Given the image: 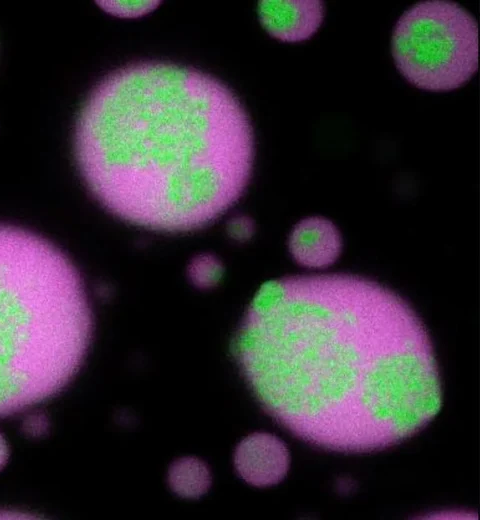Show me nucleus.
Masks as SVG:
<instances>
[{
	"instance_id": "1",
	"label": "nucleus",
	"mask_w": 480,
	"mask_h": 520,
	"mask_svg": "<svg viewBox=\"0 0 480 520\" xmlns=\"http://www.w3.org/2000/svg\"><path fill=\"white\" fill-rule=\"evenodd\" d=\"M233 353L263 409L326 450L386 449L419 432L441 408L423 322L398 294L364 277L265 283L245 313Z\"/></svg>"
},
{
	"instance_id": "2",
	"label": "nucleus",
	"mask_w": 480,
	"mask_h": 520,
	"mask_svg": "<svg viewBox=\"0 0 480 520\" xmlns=\"http://www.w3.org/2000/svg\"><path fill=\"white\" fill-rule=\"evenodd\" d=\"M74 155L109 212L181 232L207 225L239 199L254 141L244 108L220 81L144 62L112 72L91 91L76 120Z\"/></svg>"
},
{
	"instance_id": "3",
	"label": "nucleus",
	"mask_w": 480,
	"mask_h": 520,
	"mask_svg": "<svg viewBox=\"0 0 480 520\" xmlns=\"http://www.w3.org/2000/svg\"><path fill=\"white\" fill-rule=\"evenodd\" d=\"M83 281L42 236L0 224V418L60 393L92 337Z\"/></svg>"
},
{
	"instance_id": "4",
	"label": "nucleus",
	"mask_w": 480,
	"mask_h": 520,
	"mask_svg": "<svg viewBox=\"0 0 480 520\" xmlns=\"http://www.w3.org/2000/svg\"><path fill=\"white\" fill-rule=\"evenodd\" d=\"M392 54L413 85L431 91L456 89L478 67L477 23L456 3H417L395 26Z\"/></svg>"
},
{
	"instance_id": "5",
	"label": "nucleus",
	"mask_w": 480,
	"mask_h": 520,
	"mask_svg": "<svg viewBox=\"0 0 480 520\" xmlns=\"http://www.w3.org/2000/svg\"><path fill=\"white\" fill-rule=\"evenodd\" d=\"M234 464L244 481L256 487H268L278 484L286 476L290 455L276 436L253 433L238 444Z\"/></svg>"
},
{
	"instance_id": "6",
	"label": "nucleus",
	"mask_w": 480,
	"mask_h": 520,
	"mask_svg": "<svg viewBox=\"0 0 480 520\" xmlns=\"http://www.w3.org/2000/svg\"><path fill=\"white\" fill-rule=\"evenodd\" d=\"M258 15L271 36L285 42H299L317 31L324 7L321 1H260Z\"/></svg>"
},
{
	"instance_id": "7",
	"label": "nucleus",
	"mask_w": 480,
	"mask_h": 520,
	"mask_svg": "<svg viewBox=\"0 0 480 520\" xmlns=\"http://www.w3.org/2000/svg\"><path fill=\"white\" fill-rule=\"evenodd\" d=\"M289 250L294 260L308 268H324L333 264L342 250L337 227L323 217H308L293 228Z\"/></svg>"
},
{
	"instance_id": "8",
	"label": "nucleus",
	"mask_w": 480,
	"mask_h": 520,
	"mask_svg": "<svg viewBox=\"0 0 480 520\" xmlns=\"http://www.w3.org/2000/svg\"><path fill=\"white\" fill-rule=\"evenodd\" d=\"M168 483L177 495L196 499L210 488L211 475L202 461L193 457H184L174 461L170 466Z\"/></svg>"
},
{
	"instance_id": "9",
	"label": "nucleus",
	"mask_w": 480,
	"mask_h": 520,
	"mask_svg": "<svg viewBox=\"0 0 480 520\" xmlns=\"http://www.w3.org/2000/svg\"><path fill=\"white\" fill-rule=\"evenodd\" d=\"M223 275L221 262L211 254L196 256L188 266L191 282L199 288H210L216 285Z\"/></svg>"
},
{
	"instance_id": "10",
	"label": "nucleus",
	"mask_w": 480,
	"mask_h": 520,
	"mask_svg": "<svg viewBox=\"0 0 480 520\" xmlns=\"http://www.w3.org/2000/svg\"><path fill=\"white\" fill-rule=\"evenodd\" d=\"M158 1H98L97 4L107 13L121 18H136L153 11Z\"/></svg>"
},
{
	"instance_id": "11",
	"label": "nucleus",
	"mask_w": 480,
	"mask_h": 520,
	"mask_svg": "<svg viewBox=\"0 0 480 520\" xmlns=\"http://www.w3.org/2000/svg\"><path fill=\"white\" fill-rule=\"evenodd\" d=\"M229 235L239 241L249 239L254 231V224L251 219L245 216H237L228 223Z\"/></svg>"
},
{
	"instance_id": "12",
	"label": "nucleus",
	"mask_w": 480,
	"mask_h": 520,
	"mask_svg": "<svg viewBox=\"0 0 480 520\" xmlns=\"http://www.w3.org/2000/svg\"><path fill=\"white\" fill-rule=\"evenodd\" d=\"M40 420L38 421V424H36V418L32 417L30 420H28L25 424V430L28 431L32 435H41L43 432L46 431L47 423L41 425Z\"/></svg>"
},
{
	"instance_id": "13",
	"label": "nucleus",
	"mask_w": 480,
	"mask_h": 520,
	"mask_svg": "<svg viewBox=\"0 0 480 520\" xmlns=\"http://www.w3.org/2000/svg\"><path fill=\"white\" fill-rule=\"evenodd\" d=\"M9 458V449L6 440L0 434V470L6 465Z\"/></svg>"
}]
</instances>
